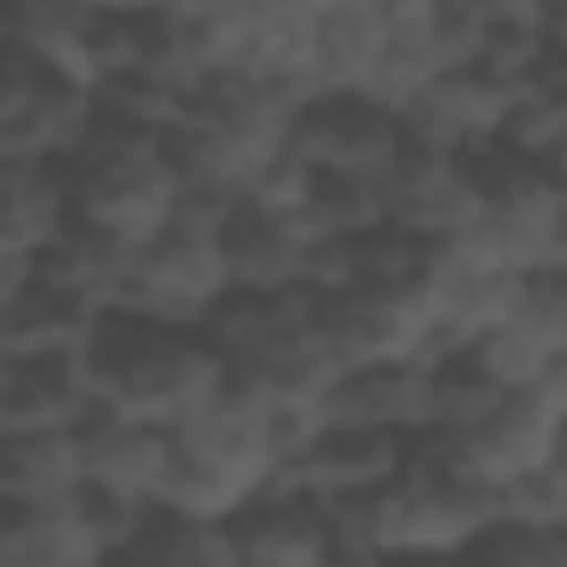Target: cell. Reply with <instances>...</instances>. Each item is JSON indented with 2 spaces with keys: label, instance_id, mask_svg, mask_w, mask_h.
Returning a JSON list of instances; mask_svg holds the SVG:
<instances>
[{
  "label": "cell",
  "instance_id": "1",
  "mask_svg": "<svg viewBox=\"0 0 567 567\" xmlns=\"http://www.w3.org/2000/svg\"><path fill=\"white\" fill-rule=\"evenodd\" d=\"M315 414H280L274 401H260L247 381H220L200 408H187L167 427V474L154 487L161 507L200 514V520H227L240 501H254L267 481H280V461L301 441Z\"/></svg>",
  "mask_w": 567,
  "mask_h": 567
},
{
  "label": "cell",
  "instance_id": "2",
  "mask_svg": "<svg viewBox=\"0 0 567 567\" xmlns=\"http://www.w3.org/2000/svg\"><path fill=\"white\" fill-rule=\"evenodd\" d=\"M81 354H87L94 401H107L134 421H154V427H174L187 408H200L227 381V368H220V354L207 348L200 328L121 315V308H101Z\"/></svg>",
  "mask_w": 567,
  "mask_h": 567
},
{
  "label": "cell",
  "instance_id": "3",
  "mask_svg": "<svg viewBox=\"0 0 567 567\" xmlns=\"http://www.w3.org/2000/svg\"><path fill=\"white\" fill-rule=\"evenodd\" d=\"M214 220H220V200L181 194L174 220L127 247L107 308L147 315V321H174V328H200L207 308L227 295V260H220Z\"/></svg>",
  "mask_w": 567,
  "mask_h": 567
},
{
  "label": "cell",
  "instance_id": "4",
  "mask_svg": "<svg viewBox=\"0 0 567 567\" xmlns=\"http://www.w3.org/2000/svg\"><path fill=\"white\" fill-rule=\"evenodd\" d=\"M467 481H481L487 494L494 487H507L514 474H527V467H540V461H554L560 454V434H567V374H547V381H534V388H507L474 427H461V434H434V427H421Z\"/></svg>",
  "mask_w": 567,
  "mask_h": 567
},
{
  "label": "cell",
  "instance_id": "5",
  "mask_svg": "<svg viewBox=\"0 0 567 567\" xmlns=\"http://www.w3.org/2000/svg\"><path fill=\"white\" fill-rule=\"evenodd\" d=\"M461 240L507 274H567V167H527L514 187L474 200Z\"/></svg>",
  "mask_w": 567,
  "mask_h": 567
},
{
  "label": "cell",
  "instance_id": "6",
  "mask_svg": "<svg viewBox=\"0 0 567 567\" xmlns=\"http://www.w3.org/2000/svg\"><path fill=\"white\" fill-rule=\"evenodd\" d=\"M315 334L341 368L434 361V321L421 288H328L315 295Z\"/></svg>",
  "mask_w": 567,
  "mask_h": 567
},
{
  "label": "cell",
  "instance_id": "7",
  "mask_svg": "<svg viewBox=\"0 0 567 567\" xmlns=\"http://www.w3.org/2000/svg\"><path fill=\"white\" fill-rule=\"evenodd\" d=\"M494 388H534L567 374V274H520V295L494 328L461 348Z\"/></svg>",
  "mask_w": 567,
  "mask_h": 567
},
{
  "label": "cell",
  "instance_id": "8",
  "mask_svg": "<svg viewBox=\"0 0 567 567\" xmlns=\"http://www.w3.org/2000/svg\"><path fill=\"white\" fill-rule=\"evenodd\" d=\"M401 461H408V434H388L348 414H315L288 447V461H280V481H295L321 501H354V494H374Z\"/></svg>",
  "mask_w": 567,
  "mask_h": 567
},
{
  "label": "cell",
  "instance_id": "9",
  "mask_svg": "<svg viewBox=\"0 0 567 567\" xmlns=\"http://www.w3.org/2000/svg\"><path fill=\"white\" fill-rule=\"evenodd\" d=\"M227 547L234 567H334L328 501L295 481H267L254 501L227 514Z\"/></svg>",
  "mask_w": 567,
  "mask_h": 567
},
{
  "label": "cell",
  "instance_id": "10",
  "mask_svg": "<svg viewBox=\"0 0 567 567\" xmlns=\"http://www.w3.org/2000/svg\"><path fill=\"white\" fill-rule=\"evenodd\" d=\"M220 260H227V288H308V220L295 207H274V200H227L214 220Z\"/></svg>",
  "mask_w": 567,
  "mask_h": 567
},
{
  "label": "cell",
  "instance_id": "11",
  "mask_svg": "<svg viewBox=\"0 0 567 567\" xmlns=\"http://www.w3.org/2000/svg\"><path fill=\"white\" fill-rule=\"evenodd\" d=\"M381 194H388V220L421 240H447L474 220V187L461 174V154L427 147L414 134L394 141V154L381 167Z\"/></svg>",
  "mask_w": 567,
  "mask_h": 567
},
{
  "label": "cell",
  "instance_id": "12",
  "mask_svg": "<svg viewBox=\"0 0 567 567\" xmlns=\"http://www.w3.org/2000/svg\"><path fill=\"white\" fill-rule=\"evenodd\" d=\"M394 141H401V121L368 94H308V101H295V121H288V147L308 167L381 174Z\"/></svg>",
  "mask_w": 567,
  "mask_h": 567
},
{
  "label": "cell",
  "instance_id": "13",
  "mask_svg": "<svg viewBox=\"0 0 567 567\" xmlns=\"http://www.w3.org/2000/svg\"><path fill=\"white\" fill-rule=\"evenodd\" d=\"M388 48V0H328L301 28V101L308 94H361Z\"/></svg>",
  "mask_w": 567,
  "mask_h": 567
},
{
  "label": "cell",
  "instance_id": "14",
  "mask_svg": "<svg viewBox=\"0 0 567 567\" xmlns=\"http://www.w3.org/2000/svg\"><path fill=\"white\" fill-rule=\"evenodd\" d=\"M308 328H315V288H227L200 321V334L227 374L254 368L260 354L288 348Z\"/></svg>",
  "mask_w": 567,
  "mask_h": 567
},
{
  "label": "cell",
  "instance_id": "15",
  "mask_svg": "<svg viewBox=\"0 0 567 567\" xmlns=\"http://www.w3.org/2000/svg\"><path fill=\"white\" fill-rule=\"evenodd\" d=\"M74 454H81V474L87 481H107L134 501H154L161 474H167V427L154 421H134L107 401H87L74 414Z\"/></svg>",
  "mask_w": 567,
  "mask_h": 567
},
{
  "label": "cell",
  "instance_id": "16",
  "mask_svg": "<svg viewBox=\"0 0 567 567\" xmlns=\"http://www.w3.org/2000/svg\"><path fill=\"white\" fill-rule=\"evenodd\" d=\"M507 94H514V87H501V81H487V74H474V68H447V74H434L394 121H401V134L427 141V147L467 154V147H481V141L501 134Z\"/></svg>",
  "mask_w": 567,
  "mask_h": 567
},
{
  "label": "cell",
  "instance_id": "17",
  "mask_svg": "<svg viewBox=\"0 0 567 567\" xmlns=\"http://www.w3.org/2000/svg\"><path fill=\"white\" fill-rule=\"evenodd\" d=\"M94 321H101V301L68 295L28 267L0 288V354H74L87 348Z\"/></svg>",
  "mask_w": 567,
  "mask_h": 567
},
{
  "label": "cell",
  "instance_id": "18",
  "mask_svg": "<svg viewBox=\"0 0 567 567\" xmlns=\"http://www.w3.org/2000/svg\"><path fill=\"white\" fill-rule=\"evenodd\" d=\"M94 401L87 354H0V427H74Z\"/></svg>",
  "mask_w": 567,
  "mask_h": 567
},
{
  "label": "cell",
  "instance_id": "19",
  "mask_svg": "<svg viewBox=\"0 0 567 567\" xmlns=\"http://www.w3.org/2000/svg\"><path fill=\"white\" fill-rule=\"evenodd\" d=\"M427 381L434 361H368V368H341V381L328 388L321 414H348L388 434H421L427 427Z\"/></svg>",
  "mask_w": 567,
  "mask_h": 567
},
{
  "label": "cell",
  "instance_id": "20",
  "mask_svg": "<svg viewBox=\"0 0 567 567\" xmlns=\"http://www.w3.org/2000/svg\"><path fill=\"white\" fill-rule=\"evenodd\" d=\"M114 560H141V567H234V547H227V520H200V514L147 501Z\"/></svg>",
  "mask_w": 567,
  "mask_h": 567
},
{
  "label": "cell",
  "instance_id": "21",
  "mask_svg": "<svg viewBox=\"0 0 567 567\" xmlns=\"http://www.w3.org/2000/svg\"><path fill=\"white\" fill-rule=\"evenodd\" d=\"M234 381H247L260 401H274L280 414H321V401H328V388L341 381V361L328 354V341L308 328V334H295L288 348H274V354H260L254 368H240Z\"/></svg>",
  "mask_w": 567,
  "mask_h": 567
},
{
  "label": "cell",
  "instance_id": "22",
  "mask_svg": "<svg viewBox=\"0 0 567 567\" xmlns=\"http://www.w3.org/2000/svg\"><path fill=\"white\" fill-rule=\"evenodd\" d=\"M81 481L74 427H0V494L61 501Z\"/></svg>",
  "mask_w": 567,
  "mask_h": 567
},
{
  "label": "cell",
  "instance_id": "23",
  "mask_svg": "<svg viewBox=\"0 0 567 567\" xmlns=\"http://www.w3.org/2000/svg\"><path fill=\"white\" fill-rule=\"evenodd\" d=\"M121 260H127V247L121 240H107V234H94V227H81V220H61L34 254H28V274H41V280H54V288H68V295H87V301H114V280H121Z\"/></svg>",
  "mask_w": 567,
  "mask_h": 567
},
{
  "label": "cell",
  "instance_id": "24",
  "mask_svg": "<svg viewBox=\"0 0 567 567\" xmlns=\"http://www.w3.org/2000/svg\"><path fill=\"white\" fill-rule=\"evenodd\" d=\"M295 214L308 220L315 240H348V234L388 220V194H381V174H361V167H308Z\"/></svg>",
  "mask_w": 567,
  "mask_h": 567
},
{
  "label": "cell",
  "instance_id": "25",
  "mask_svg": "<svg viewBox=\"0 0 567 567\" xmlns=\"http://www.w3.org/2000/svg\"><path fill=\"white\" fill-rule=\"evenodd\" d=\"M501 147H514L520 161L540 167H567V87H514L507 114H501Z\"/></svg>",
  "mask_w": 567,
  "mask_h": 567
},
{
  "label": "cell",
  "instance_id": "26",
  "mask_svg": "<svg viewBox=\"0 0 567 567\" xmlns=\"http://www.w3.org/2000/svg\"><path fill=\"white\" fill-rule=\"evenodd\" d=\"M467 554L501 560V567H560V560H567V527L514 520V514H487L481 534L467 540Z\"/></svg>",
  "mask_w": 567,
  "mask_h": 567
},
{
  "label": "cell",
  "instance_id": "27",
  "mask_svg": "<svg viewBox=\"0 0 567 567\" xmlns=\"http://www.w3.org/2000/svg\"><path fill=\"white\" fill-rule=\"evenodd\" d=\"M494 514H514V520H547V527H567V454L514 474L507 487H494Z\"/></svg>",
  "mask_w": 567,
  "mask_h": 567
},
{
  "label": "cell",
  "instance_id": "28",
  "mask_svg": "<svg viewBox=\"0 0 567 567\" xmlns=\"http://www.w3.org/2000/svg\"><path fill=\"white\" fill-rule=\"evenodd\" d=\"M68 507L81 514V527H87V534L101 540V554L114 560V554H121V540L134 534V520H141V507H147V501H134V494H121V487H107V481H87V474H81V481L68 487Z\"/></svg>",
  "mask_w": 567,
  "mask_h": 567
},
{
  "label": "cell",
  "instance_id": "29",
  "mask_svg": "<svg viewBox=\"0 0 567 567\" xmlns=\"http://www.w3.org/2000/svg\"><path fill=\"white\" fill-rule=\"evenodd\" d=\"M87 8H101V14H134V8H154V0H87Z\"/></svg>",
  "mask_w": 567,
  "mask_h": 567
},
{
  "label": "cell",
  "instance_id": "30",
  "mask_svg": "<svg viewBox=\"0 0 567 567\" xmlns=\"http://www.w3.org/2000/svg\"><path fill=\"white\" fill-rule=\"evenodd\" d=\"M308 8H328V0H308Z\"/></svg>",
  "mask_w": 567,
  "mask_h": 567
}]
</instances>
